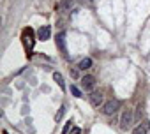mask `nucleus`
<instances>
[{"instance_id":"18","label":"nucleus","mask_w":150,"mask_h":134,"mask_svg":"<svg viewBox=\"0 0 150 134\" xmlns=\"http://www.w3.org/2000/svg\"><path fill=\"white\" fill-rule=\"evenodd\" d=\"M148 134H150V132H148Z\"/></svg>"},{"instance_id":"5","label":"nucleus","mask_w":150,"mask_h":134,"mask_svg":"<svg viewBox=\"0 0 150 134\" xmlns=\"http://www.w3.org/2000/svg\"><path fill=\"white\" fill-rule=\"evenodd\" d=\"M23 42H25V49L27 51H32V48H34V35H32V30L30 28H25L23 30Z\"/></svg>"},{"instance_id":"3","label":"nucleus","mask_w":150,"mask_h":134,"mask_svg":"<svg viewBox=\"0 0 150 134\" xmlns=\"http://www.w3.org/2000/svg\"><path fill=\"white\" fill-rule=\"evenodd\" d=\"M88 102H90L92 108H103V104H104V95H103V92H90Z\"/></svg>"},{"instance_id":"16","label":"nucleus","mask_w":150,"mask_h":134,"mask_svg":"<svg viewBox=\"0 0 150 134\" xmlns=\"http://www.w3.org/2000/svg\"><path fill=\"white\" fill-rule=\"evenodd\" d=\"M21 113H23V115H27V113H28V108H27V104L23 106V109H21Z\"/></svg>"},{"instance_id":"12","label":"nucleus","mask_w":150,"mask_h":134,"mask_svg":"<svg viewBox=\"0 0 150 134\" xmlns=\"http://www.w3.org/2000/svg\"><path fill=\"white\" fill-rule=\"evenodd\" d=\"M64 113H65V106H62L60 109H58V113L55 115V120L58 122V120H62V116H64Z\"/></svg>"},{"instance_id":"1","label":"nucleus","mask_w":150,"mask_h":134,"mask_svg":"<svg viewBox=\"0 0 150 134\" xmlns=\"http://www.w3.org/2000/svg\"><path fill=\"white\" fill-rule=\"evenodd\" d=\"M132 123H134V111H132L131 108H127V109L122 111L120 120H118V125H120L122 130H129V129L132 127Z\"/></svg>"},{"instance_id":"9","label":"nucleus","mask_w":150,"mask_h":134,"mask_svg":"<svg viewBox=\"0 0 150 134\" xmlns=\"http://www.w3.org/2000/svg\"><path fill=\"white\" fill-rule=\"evenodd\" d=\"M53 80L57 81V85H58L62 90H65V81H64V76H62L60 73H53Z\"/></svg>"},{"instance_id":"15","label":"nucleus","mask_w":150,"mask_h":134,"mask_svg":"<svg viewBox=\"0 0 150 134\" xmlns=\"http://www.w3.org/2000/svg\"><path fill=\"white\" fill-rule=\"evenodd\" d=\"M72 134H81V130H80L78 127H74V129H72Z\"/></svg>"},{"instance_id":"11","label":"nucleus","mask_w":150,"mask_h":134,"mask_svg":"<svg viewBox=\"0 0 150 134\" xmlns=\"http://www.w3.org/2000/svg\"><path fill=\"white\" fill-rule=\"evenodd\" d=\"M71 94H72L74 97H78V99H80V97H83V94H81V90H80L78 87H74V85H71Z\"/></svg>"},{"instance_id":"17","label":"nucleus","mask_w":150,"mask_h":134,"mask_svg":"<svg viewBox=\"0 0 150 134\" xmlns=\"http://www.w3.org/2000/svg\"><path fill=\"white\" fill-rule=\"evenodd\" d=\"M88 2H94V0H88Z\"/></svg>"},{"instance_id":"7","label":"nucleus","mask_w":150,"mask_h":134,"mask_svg":"<svg viewBox=\"0 0 150 134\" xmlns=\"http://www.w3.org/2000/svg\"><path fill=\"white\" fill-rule=\"evenodd\" d=\"M150 132V122L148 120H145V122H141L138 127H134V130H132V134H148Z\"/></svg>"},{"instance_id":"6","label":"nucleus","mask_w":150,"mask_h":134,"mask_svg":"<svg viewBox=\"0 0 150 134\" xmlns=\"http://www.w3.org/2000/svg\"><path fill=\"white\" fill-rule=\"evenodd\" d=\"M50 37H51V27H50V25L39 27V30H37V39H39V41H48Z\"/></svg>"},{"instance_id":"2","label":"nucleus","mask_w":150,"mask_h":134,"mask_svg":"<svg viewBox=\"0 0 150 134\" xmlns=\"http://www.w3.org/2000/svg\"><path fill=\"white\" fill-rule=\"evenodd\" d=\"M118 109H120V101H117V99H111V101L104 102L103 108H101L103 115H115Z\"/></svg>"},{"instance_id":"14","label":"nucleus","mask_w":150,"mask_h":134,"mask_svg":"<svg viewBox=\"0 0 150 134\" xmlns=\"http://www.w3.org/2000/svg\"><path fill=\"white\" fill-rule=\"evenodd\" d=\"M72 2H74V0H64V2H62V7H65V9H69V7L72 6Z\"/></svg>"},{"instance_id":"8","label":"nucleus","mask_w":150,"mask_h":134,"mask_svg":"<svg viewBox=\"0 0 150 134\" xmlns=\"http://www.w3.org/2000/svg\"><path fill=\"white\" fill-rule=\"evenodd\" d=\"M92 67V58H88V56H85L83 60H80V63H78V69L80 71H87V69H90Z\"/></svg>"},{"instance_id":"10","label":"nucleus","mask_w":150,"mask_h":134,"mask_svg":"<svg viewBox=\"0 0 150 134\" xmlns=\"http://www.w3.org/2000/svg\"><path fill=\"white\" fill-rule=\"evenodd\" d=\"M57 46L62 49V53H65V35L64 34H58L57 35Z\"/></svg>"},{"instance_id":"13","label":"nucleus","mask_w":150,"mask_h":134,"mask_svg":"<svg viewBox=\"0 0 150 134\" xmlns=\"http://www.w3.org/2000/svg\"><path fill=\"white\" fill-rule=\"evenodd\" d=\"M71 127H72V122H71V120H69V122H65V125H64V129H62V134H67Z\"/></svg>"},{"instance_id":"4","label":"nucleus","mask_w":150,"mask_h":134,"mask_svg":"<svg viewBox=\"0 0 150 134\" xmlns=\"http://www.w3.org/2000/svg\"><path fill=\"white\" fill-rule=\"evenodd\" d=\"M80 81H81L83 90H87V92H94V87H96V78H94V76L87 74V76H83Z\"/></svg>"}]
</instances>
